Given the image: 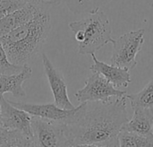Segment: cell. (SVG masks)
Instances as JSON below:
<instances>
[{
	"mask_svg": "<svg viewBox=\"0 0 153 147\" xmlns=\"http://www.w3.org/2000/svg\"><path fill=\"white\" fill-rule=\"evenodd\" d=\"M14 107L25 110L31 116L39 117L45 119L62 122L67 124L77 111V107L73 110H64L57 107L55 103L48 104H31L24 102H13L9 101Z\"/></svg>",
	"mask_w": 153,
	"mask_h": 147,
	"instance_id": "cell-9",
	"label": "cell"
},
{
	"mask_svg": "<svg viewBox=\"0 0 153 147\" xmlns=\"http://www.w3.org/2000/svg\"><path fill=\"white\" fill-rule=\"evenodd\" d=\"M152 7H153V2H152Z\"/></svg>",
	"mask_w": 153,
	"mask_h": 147,
	"instance_id": "cell-24",
	"label": "cell"
},
{
	"mask_svg": "<svg viewBox=\"0 0 153 147\" xmlns=\"http://www.w3.org/2000/svg\"><path fill=\"white\" fill-rule=\"evenodd\" d=\"M13 147H34L32 139L26 137L25 136H22L13 146Z\"/></svg>",
	"mask_w": 153,
	"mask_h": 147,
	"instance_id": "cell-21",
	"label": "cell"
},
{
	"mask_svg": "<svg viewBox=\"0 0 153 147\" xmlns=\"http://www.w3.org/2000/svg\"><path fill=\"white\" fill-rule=\"evenodd\" d=\"M27 3L22 0H1L0 1V19L5 15L22 8Z\"/></svg>",
	"mask_w": 153,
	"mask_h": 147,
	"instance_id": "cell-19",
	"label": "cell"
},
{
	"mask_svg": "<svg viewBox=\"0 0 153 147\" xmlns=\"http://www.w3.org/2000/svg\"><path fill=\"white\" fill-rule=\"evenodd\" d=\"M50 30V13L42 9L33 19L1 38L0 41L13 64L25 66L40 50Z\"/></svg>",
	"mask_w": 153,
	"mask_h": 147,
	"instance_id": "cell-2",
	"label": "cell"
},
{
	"mask_svg": "<svg viewBox=\"0 0 153 147\" xmlns=\"http://www.w3.org/2000/svg\"><path fill=\"white\" fill-rule=\"evenodd\" d=\"M71 147H109L106 146H100L95 144H82V145H74Z\"/></svg>",
	"mask_w": 153,
	"mask_h": 147,
	"instance_id": "cell-22",
	"label": "cell"
},
{
	"mask_svg": "<svg viewBox=\"0 0 153 147\" xmlns=\"http://www.w3.org/2000/svg\"><path fill=\"white\" fill-rule=\"evenodd\" d=\"M32 75V69L25 65L22 71L16 75L0 74V96L4 93H11L16 98L26 96V92L22 87V84L28 80Z\"/></svg>",
	"mask_w": 153,
	"mask_h": 147,
	"instance_id": "cell-12",
	"label": "cell"
},
{
	"mask_svg": "<svg viewBox=\"0 0 153 147\" xmlns=\"http://www.w3.org/2000/svg\"><path fill=\"white\" fill-rule=\"evenodd\" d=\"M34 147H71L66 124L32 116Z\"/></svg>",
	"mask_w": 153,
	"mask_h": 147,
	"instance_id": "cell-4",
	"label": "cell"
},
{
	"mask_svg": "<svg viewBox=\"0 0 153 147\" xmlns=\"http://www.w3.org/2000/svg\"><path fill=\"white\" fill-rule=\"evenodd\" d=\"M93 60V64L91 66L90 70L92 73L101 75L110 84L117 88H126L132 82L129 70L114 65H108L102 61H100L95 54L91 55Z\"/></svg>",
	"mask_w": 153,
	"mask_h": 147,
	"instance_id": "cell-10",
	"label": "cell"
},
{
	"mask_svg": "<svg viewBox=\"0 0 153 147\" xmlns=\"http://www.w3.org/2000/svg\"><path fill=\"white\" fill-rule=\"evenodd\" d=\"M42 63L45 75L48 78L53 97L54 103L64 110H73L75 107L71 102L68 93L67 85L62 74L54 66L47 54L42 53Z\"/></svg>",
	"mask_w": 153,
	"mask_h": 147,
	"instance_id": "cell-8",
	"label": "cell"
},
{
	"mask_svg": "<svg viewBox=\"0 0 153 147\" xmlns=\"http://www.w3.org/2000/svg\"><path fill=\"white\" fill-rule=\"evenodd\" d=\"M152 132H153V129H152Z\"/></svg>",
	"mask_w": 153,
	"mask_h": 147,
	"instance_id": "cell-25",
	"label": "cell"
},
{
	"mask_svg": "<svg viewBox=\"0 0 153 147\" xmlns=\"http://www.w3.org/2000/svg\"><path fill=\"white\" fill-rule=\"evenodd\" d=\"M27 4H30L38 8L48 10L50 7H55L59 5L65 0H22Z\"/></svg>",
	"mask_w": 153,
	"mask_h": 147,
	"instance_id": "cell-20",
	"label": "cell"
},
{
	"mask_svg": "<svg viewBox=\"0 0 153 147\" xmlns=\"http://www.w3.org/2000/svg\"><path fill=\"white\" fill-rule=\"evenodd\" d=\"M132 119L124 126L123 129L140 135L152 133L153 108H134Z\"/></svg>",
	"mask_w": 153,
	"mask_h": 147,
	"instance_id": "cell-13",
	"label": "cell"
},
{
	"mask_svg": "<svg viewBox=\"0 0 153 147\" xmlns=\"http://www.w3.org/2000/svg\"><path fill=\"white\" fill-rule=\"evenodd\" d=\"M69 28L79 43L78 53L81 55L95 54L105 45L114 41L110 21L101 9L91 13L84 19L70 22Z\"/></svg>",
	"mask_w": 153,
	"mask_h": 147,
	"instance_id": "cell-3",
	"label": "cell"
},
{
	"mask_svg": "<svg viewBox=\"0 0 153 147\" xmlns=\"http://www.w3.org/2000/svg\"><path fill=\"white\" fill-rule=\"evenodd\" d=\"M126 94V92L117 89L101 75L92 73L86 79L84 87L75 93V98L81 103L90 101L107 102L112 97H125Z\"/></svg>",
	"mask_w": 153,
	"mask_h": 147,
	"instance_id": "cell-6",
	"label": "cell"
},
{
	"mask_svg": "<svg viewBox=\"0 0 153 147\" xmlns=\"http://www.w3.org/2000/svg\"><path fill=\"white\" fill-rule=\"evenodd\" d=\"M119 147H153V132L140 135L122 129L118 135Z\"/></svg>",
	"mask_w": 153,
	"mask_h": 147,
	"instance_id": "cell-14",
	"label": "cell"
},
{
	"mask_svg": "<svg viewBox=\"0 0 153 147\" xmlns=\"http://www.w3.org/2000/svg\"><path fill=\"white\" fill-rule=\"evenodd\" d=\"M24 66H18L13 64L6 55L2 42L0 41V74L4 75H16L22 71Z\"/></svg>",
	"mask_w": 153,
	"mask_h": 147,
	"instance_id": "cell-17",
	"label": "cell"
},
{
	"mask_svg": "<svg viewBox=\"0 0 153 147\" xmlns=\"http://www.w3.org/2000/svg\"><path fill=\"white\" fill-rule=\"evenodd\" d=\"M22 136L20 132L0 128V147H13Z\"/></svg>",
	"mask_w": 153,
	"mask_h": 147,
	"instance_id": "cell-18",
	"label": "cell"
},
{
	"mask_svg": "<svg viewBox=\"0 0 153 147\" xmlns=\"http://www.w3.org/2000/svg\"><path fill=\"white\" fill-rule=\"evenodd\" d=\"M2 128L20 132L32 139V116L23 110L14 107L4 95L0 96Z\"/></svg>",
	"mask_w": 153,
	"mask_h": 147,
	"instance_id": "cell-7",
	"label": "cell"
},
{
	"mask_svg": "<svg viewBox=\"0 0 153 147\" xmlns=\"http://www.w3.org/2000/svg\"><path fill=\"white\" fill-rule=\"evenodd\" d=\"M40 8H38L30 4H26L22 8L5 15L0 19V39L10 33L21 25L30 22L39 12Z\"/></svg>",
	"mask_w": 153,
	"mask_h": 147,
	"instance_id": "cell-11",
	"label": "cell"
},
{
	"mask_svg": "<svg viewBox=\"0 0 153 147\" xmlns=\"http://www.w3.org/2000/svg\"><path fill=\"white\" fill-rule=\"evenodd\" d=\"M126 99L131 101L132 109L153 108V79L139 93L126 94Z\"/></svg>",
	"mask_w": 153,
	"mask_h": 147,
	"instance_id": "cell-16",
	"label": "cell"
},
{
	"mask_svg": "<svg viewBox=\"0 0 153 147\" xmlns=\"http://www.w3.org/2000/svg\"><path fill=\"white\" fill-rule=\"evenodd\" d=\"M144 29L132 31L118 37L113 41L111 64L133 70L136 65V56L144 43Z\"/></svg>",
	"mask_w": 153,
	"mask_h": 147,
	"instance_id": "cell-5",
	"label": "cell"
},
{
	"mask_svg": "<svg viewBox=\"0 0 153 147\" xmlns=\"http://www.w3.org/2000/svg\"><path fill=\"white\" fill-rule=\"evenodd\" d=\"M0 128H2V121H1V104H0Z\"/></svg>",
	"mask_w": 153,
	"mask_h": 147,
	"instance_id": "cell-23",
	"label": "cell"
},
{
	"mask_svg": "<svg viewBox=\"0 0 153 147\" xmlns=\"http://www.w3.org/2000/svg\"><path fill=\"white\" fill-rule=\"evenodd\" d=\"M111 0H65L68 9L77 14L91 13L101 9Z\"/></svg>",
	"mask_w": 153,
	"mask_h": 147,
	"instance_id": "cell-15",
	"label": "cell"
},
{
	"mask_svg": "<svg viewBox=\"0 0 153 147\" xmlns=\"http://www.w3.org/2000/svg\"><path fill=\"white\" fill-rule=\"evenodd\" d=\"M126 96L107 102L81 103L66 124L71 145L95 144L119 147L118 135L128 122Z\"/></svg>",
	"mask_w": 153,
	"mask_h": 147,
	"instance_id": "cell-1",
	"label": "cell"
}]
</instances>
